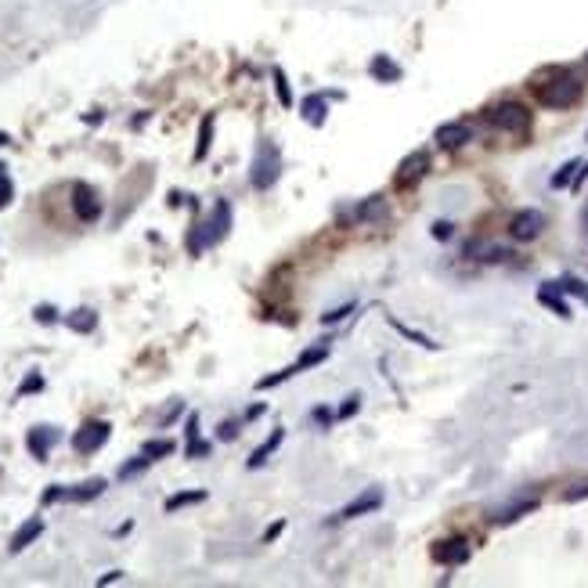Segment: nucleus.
Returning a JSON list of instances; mask_svg holds the SVG:
<instances>
[{"label": "nucleus", "instance_id": "obj_8", "mask_svg": "<svg viewBox=\"0 0 588 588\" xmlns=\"http://www.w3.org/2000/svg\"><path fill=\"white\" fill-rule=\"evenodd\" d=\"M426 170H430V152H423V148L408 152V155L401 159V166H397V185L408 188V185L423 181V177H426Z\"/></svg>", "mask_w": 588, "mask_h": 588}, {"label": "nucleus", "instance_id": "obj_45", "mask_svg": "<svg viewBox=\"0 0 588 588\" xmlns=\"http://www.w3.org/2000/svg\"><path fill=\"white\" fill-rule=\"evenodd\" d=\"M0 145H11V134L8 130H0Z\"/></svg>", "mask_w": 588, "mask_h": 588}, {"label": "nucleus", "instance_id": "obj_6", "mask_svg": "<svg viewBox=\"0 0 588 588\" xmlns=\"http://www.w3.org/2000/svg\"><path fill=\"white\" fill-rule=\"evenodd\" d=\"M542 227H545V213L542 210H520L509 220V234L516 242H535L542 234Z\"/></svg>", "mask_w": 588, "mask_h": 588}, {"label": "nucleus", "instance_id": "obj_34", "mask_svg": "<svg viewBox=\"0 0 588 588\" xmlns=\"http://www.w3.org/2000/svg\"><path fill=\"white\" fill-rule=\"evenodd\" d=\"M346 314H354V304H343L339 311H329V314H321V325H336V321H343Z\"/></svg>", "mask_w": 588, "mask_h": 588}, {"label": "nucleus", "instance_id": "obj_17", "mask_svg": "<svg viewBox=\"0 0 588 588\" xmlns=\"http://www.w3.org/2000/svg\"><path fill=\"white\" fill-rule=\"evenodd\" d=\"M368 73H372V80H376V83H393V80H401V66H397V62H390L386 54H376V58H372Z\"/></svg>", "mask_w": 588, "mask_h": 588}, {"label": "nucleus", "instance_id": "obj_40", "mask_svg": "<svg viewBox=\"0 0 588 588\" xmlns=\"http://www.w3.org/2000/svg\"><path fill=\"white\" fill-rule=\"evenodd\" d=\"M282 531H285V520H274V523L267 527V531H264V542H274Z\"/></svg>", "mask_w": 588, "mask_h": 588}, {"label": "nucleus", "instance_id": "obj_3", "mask_svg": "<svg viewBox=\"0 0 588 588\" xmlns=\"http://www.w3.org/2000/svg\"><path fill=\"white\" fill-rule=\"evenodd\" d=\"M278 173H282V152H278V145L274 141H260L257 152H253V163H249V185L257 192H267V188H274Z\"/></svg>", "mask_w": 588, "mask_h": 588}, {"label": "nucleus", "instance_id": "obj_41", "mask_svg": "<svg viewBox=\"0 0 588 588\" xmlns=\"http://www.w3.org/2000/svg\"><path fill=\"white\" fill-rule=\"evenodd\" d=\"M563 498H567V502H581V498H588V484H581V488H570Z\"/></svg>", "mask_w": 588, "mask_h": 588}, {"label": "nucleus", "instance_id": "obj_15", "mask_svg": "<svg viewBox=\"0 0 588 588\" xmlns=\"http://www.w3.org/2000/svg\"><path fill=\"white\" fill-rule=\"evenodd\" d=\"M300 108H304L300 115H304L311 127H321V123H325V115H329V94H307Z\"/></svg>", "mask_w": 588, "mask_h": 588}, {"label": "nucleus", "instance_id": "obj_28", "mask_svg": "<svg viewBox=\"0 0 588 588\" xmlns=\"http://www.w3.org/2000/svg\"><path fill=\"white\" fill-rule=\"evenodd\" d=\"M271 80H274V94H278V101H282L285 108H292V91H289L285 73H282V69H274V73H271Z\"/></svg>", "mask_w": 588, "mask_h": 588}, {"label": "nucleus", "instance_id": "obj_27", "mask_svg": "<svg viewBox=\"0 0 588 588\" xmlns=\"http://www.w3.org/2000/svg\"><path fill=\"white\" fill-rule=\"evenodd\" d=\"M390 325H393V329H397L401 336H408L411 343H419V346H426V350H437V343H433V339H426L423 332H416V329H408V325H401V321H397L393 314H390Z\"/></svg>", "mask_w": 588, "mask_h": 588}, {"label": "nucleus", "instance_id": "obj_24", "mask_svg": "<svg viewBox=\"0 0 588 588\" xmlns=\"http://www.w3.org/2000/svg\"><path fill=\"white\" fill-rule=\"evenodd\" d=\"M535 509H538V502H535V498H527V502H520V505H509V509L495 512V523H512V520H520V516H527V512H535Z\"/></svg>", "mask_w": 588, "mask_h": 588}, {"label": "nucleus", "instance_id": "obj_43", "mask_svg": "<svg viewBox=\"0 0 588 588\" xmlns=\"http://www.w3.org/2000/svg\"><path fill=\"white\" fill-rule=\"evenodd\" d=\"M185 433H188V440H192V437H199V416H195V411L188 416V426H185Z\"/></svg>", "mask_w": 588, "mask_h": 588}, {"label": "nucleus", "instance_id": "obj_10", "mask_svg": "<svg viewBox=\"0 0 588 588\" xmlns=\"http://www.w3.org/2000/svg\"><path fill=\"white\" fill-rule=\"evenodd\" d=\"M433 141H437L440 148H462L465 141H473V127H469V123H462V120H455V123H444V127H437Z\"/></svg>", "mask_w": 588, "mask_h": 588}, {"label": "nucleus", "instance_id": "obj_18", "mask_svg": "<svg viewBox=\"0 0 588 588\" xmlns=\"http://www.w3.org/2000/svg\"><path fill=\"white\" fill-rule=\"evenodd\" d=\"M105 488H108V484H105L101 477H91V480H83L80 488H66V498H69V502H91V498H98Z\"/></svg>", "mask_w": 588, "mask_h": 588}, {"label": "nucleus", "instance_id": "obj_20", "mask_svg": "<svg viewBox=\"0 0 588 588\" xmlns=\"http://www.w3.org/2000/svg\"><path fill=\"white\" fill-rule=\"evenodd\" d=\"M66 325H69L73 332L87 336V332H94V329H98V314H94L91 307H80V311H73V314L66 318Z\"/></svg>", "mask_w": 588, "mask_h": 588}, {"label": "nucleus", "instance_id": "obj_7", "mask_svg": "<svg viewBox=\"0 0 588 588\" xmlns=\"http://www.w3.org/2000/svg\"><path fill=\"white\" fill-rule=\"evenodd\" d=\"M73 210H76V217L83 224H94L101 217V199H98V192L87 181H76L73 185Z\"/></svg>", "mask_w": 588, "mask_h": 588}, {"label": "nucleus", "instance_id": "obj_11", "mask_svg": "<svg viewBox=\"0 0 588 588\" xmlns=\"http://www.w3.org/2000/svg\"><path fill=\"white\" fill-rule=\"evenodd\" d=\"M379 505H383V491H368V495H358L354 502H346V505L336 512V520H358V516L376 512Z\"/></svg>", "mask_w": 588, "mask_h": 588}, {"label": "nucleus", "instance_id": "obj_2", "mask_svg": "<svg viewBox=\"0 0 588 588\" xmlns=\"http://www.w3.org/2000/svg\"><path fill=\"white\" fill-rule=\"evenodd\" d=\"M227 231H231V206L220 199V202L213 206V213L192 227V234H188V253H192V257L206 253L210 246H217V242L227 239Z\"/></svg>", "mask_w": 588, "mask_h": 588}, {"label": "nucleus", "instance_id": "obj_30", "mask_svg": "<svg viewBox=\"0 0 588 588\" xmlns=\"http://www.w3.org/2000/svg\"><path fill=\"white\" fill-rule=\"evenodd\" d=\"M574 170H581V163H577V159H570L567 166H559V173L552 177V188H563L567 181H574Z\"/></svg>", "mask_w": 588, "mask_h": 588}, {"label": "nucleus", "instance_id": "obj_19", "mask_svg": "<svg viewBox=\"0 0 588 588\" xmlns=\"http://www.w3.org/2000/svg\"><path fill=\"white\" fill-rule=\"evenodd\" d=\"M538 300H542L545 307H552L559 318H570V307L559 300V285H556V282H545V285L538 289Z\"/></svg>", "mask_w": 588, "mask_h": 588}, {"label": "nucleus", "instance_id": "obj_29", "mask_svg": "<svg viewBox=\"0 0 588 588\" xmlns=\"http://www.w3.org/2000/svg\"><path fill=\"white\" fill-rule=\"evenodd\" d=\"M296 372H292V365L289 368H282V372H274V376H264L260 383H257V390H271V386H278V383H285V379H292Z\"/></svg>", "mask_w": 588, "mask_h": 588}, {"label": "nucleus", "instance_id": "obj_37", "mask_svg": "<svg viewBox=\"0 0 588 588\" xmlns=\"http://www.w3.org/2000/svg\"><path fill=\"white\" fill-rule=\"evenodd\" d=\"M451 234H455V224H448V220H437V224H433V239H440V242H448V239H451Z\"/></svg>", "mask_w": 588, "mask_h": 588}, {"label": "nucleus", "instance_id": "obj_36", "mask_svg": "<svg viewBox=\"0 0 588 588\" xmlns=\"http://www.w3.org/2000/svg\"><path fill=\"white\" fill-rule=\"evenodd\" d=\"M62 498H66V488H62V484H51V488L43 491L40 502H43V505H54V502H62Z\"/></svg>", "mask_w": 588, "mask_h": 588}, {"label": "nucleus", "instance_id": "obj_33", "mask_svg": "<svg viewBox=\"0 0 588 588\" xmlns=\"http://www.w3.org/2000/svg\"><path fill=\"white\" fill-rule=\"evenodd\" d=\"M358 408H361V393H350V397L343 401V408L336 411V419H350V416H354Z\"/></svg>", "mask_w": 588, "mask_h": 588}, {"label": "nucleus", "instance_id": "obj_5", "mask_svg": "<svg viewBox=\"0 0 588 588\" xmlns=\"http://www.w3.org/2000/svg\"><path fill=\"white\" fill-rule=\"evenodd\" d=\"M108 433H112V426H108L105 419H91V423H83V426L73 433V451H76V455H94L98 448H105Z\"/></svg>", "mask_w": 588, "mask_h": 588}, {"label": "nucleus", "instance_id": "obj_35", "mask_svg": "<svg viewBox=\"0 0 588 588\" xmlns=\"http://www.w3.org/2000/svg\"><path fill=\"white\" fill-rule=\"evenodd\" d=\"M11 195H15V188H11V177H8V173H0V210H4V206L11 202Z\"/></svg>", "mask_w": 588, "mask_h": 588}, {"label": "nucleus", "instance_id": "obj_9", "mask_svg": "<svg viewBox=\"0 0 588 588\" xmlns=\"http://www.w3.org/2000/svg\"><path fill=\"white\" fill-rule=\"evenodd\" d=\"M58 433L54 426H33L29 430V437H26V444H29V455L33 458H40V462H47V455H51V448L58 444Z\"/></svg>", "mask_w": 588, "mask_h": 588}, {"label": "nucleus", "instance_id": "obj_16", "mask_svg": "<svg viewBox=\"0 0 588 588\" xmlns=\"http://www.w3.org/2000/svg\"><path fill=\"white\" fill-rule=\"evenodd\" d=\"M282 440H285V430H282V426H278V430H271V437H267V440H264V444L249 455V462H246V465H249V469H260V465H264V462H267V458L282 448Z\"/></svg>", "mask_w": 588, "mask_h": 588}, {"label": "nucleus", "instance_id": "obj_42", "mask_svg": "<svg viewBox=\"0 0 588 588\" xmlns=\"http://www.w3.org/2000/svg\"><path fill=\"white\" fill-rule=\"evenodd\" d=\"M314 419H318L321 426H329V423L336 419V411H329V408H318V411H314Z\"/></svg>", "mask_w": 588, "mask_h": 588}, {"label": "nucleus", "instance_id": "obj_32", "mask_svg": "<svg viewBox=\"0 0 588 588\" xmlns=\"http://www.w3.org/2000/svg\"><path fill=\"white\" fill-rule=\"evenodd\" d=\"M210 451H213L210 440H202V437H192V440H188V458H206Z\"/></svg>", "mask_w": 588, "mask_h": 588}, {"label": "nucleus", "instance_id": "obj_38", "mask_svg": "<svg viewBox=\"0 0 588 588\" xmlns=\"http://www.w3.org/2000/svg\"><path fill=\"white\" fill-rule=\"evenodd\" d=\"M33 318H36L40 325H51V321H58V311L43 304V307H36V311H33Z\"/></svg>", "mask_w": 588, "mask_h": 588}, {"label": "nucleus", "instance_id": "obj_39", "mask_svg": "<svg viewBox=\"0 0 588 588\" xmlns=\"http://www.w3.org/2000/svg\"><path fill=\"white\" fill-rule=\"evenodd\" d=\"M220 440H234V437H239V423H234V419H227L224 426H220V433H217Z\"/></svg>", "mask_w": 588, "mask_h": 588}, {"label": "nucleus", "instance_id": "obj_26", "mask_svg": "<svg viewBox=\"0 0 588 588\" xmlns=\"http://www.w3.org/2000/svg\"><path fill=\"white\" fill-rule=\"evenodd\" d=\"M152 462L155 458H166V455H173V440H166V437H159V440H145V448H141Z\"/></svg>", "mask_w": 588, "mask_h": 588}, {"label": "nucleus", "instance_id": "obj_23", "mask_svg": "<svg viewBox=\"0 0 588 588\" xmlns=\"http://www.w3.org/2000/svg\"><path fill=\"white\" fill-rule=\"evenodd\" d=\"M199 502H206V491H181V495H170V498H166V512L173 516V512H181L185 505H199Z\"/></svg>", "mask_w": 588, "mask_h": 588}, {"label": "nucleus", "instance_id": "obj_21", "mask_svg": "<svg viewBox=\"0 0 588 588\" xmlns=\"http://www.w3.org/2000/svg\"><path fill=\"white\" fill-rule=\"evenodd\" d=\"M329 358V343H318V346H311V350H304V354L296 358V365H292V372H307V368H314V365H321Z\"/></svg>", "mask_w": 588, "mask_h": 588}, {"label": "nucleus", "instance_id": "obj_22", "mask_svg": "<svg viewBox=\"0 0 588 588\" xmlns=\"http://www.w3.org/2000/svg\"><path fill=\"white\" fill-rule=\"evenodd\" d=\"M210 145H213V112L202 115V123H199V145H195V163H202L210 155Z\"/></svg>", "mask_w": 588, "mask_h": 588}, {"label": "nucleus", "instance_id": "obj_13", "mask_svg": "<svg viewBox=\"0 0 588 588\" xmlns=\"http://www.w3.org/2000/svg\"><path fill=\"white\" fill-rule=\"evenodd\" d=\"M433 559H437V563H448V567H458V563H465V559H469V545H465V538L437 542V549H433Z\"/></svg>", "mask_w": 588, "mask_h": 588}, {"label": "nucleus", "instance_id": "obj_1", "mask_svg": "<svg viewBox=\"0 0 588 588\" xmlns=\"http://www.w3.org/2000/svg\"><path fill=\"white\" fill-rule=\"evenodd\" d=\"M531 91H535L538 105H545V108H570V105L581 101L584 87L570 69H549L545 76H535Z\"/></svg>", "mask_w": 588, "mask_h": 588}, {"label": "nucleus", "instance_id": "obj_25", "mask_svg": "<svg viewBox=\"0 0 588 588\" xmlns=\"http://www.w3.org/2000/svg\"><path fill=\"white\" fill-rule=\"evenodd\" d=\"M148 465H152V458H148V455L141 451V455H138L134 462H123V465H120V480H134V477H141V473H145Z\"/></svg>", "mask_w": 588, "mask_h": 588}, {"label": "nucleus", "instance_id": "obj_14", "mask_svg": "<svg viewBox=\"0 0 588 588\" xmlns=\"http://www.w3.org/2000/svg\"><path fill=\"white\" fill-rule=\"evenodd\" d=\"M40 535H43V520H40V516H33V520H26V523L19 527V531H15V538H11V545H8V549H11V552H22V549H29Z\"/></svg>", "mask_w": 588, "mask_h": 588}, {"label": "nucleus", "instance_id": "obj_4", "mask_svg": "<svg viewBox=\"0 0 588 588\" xmlns=\"http://www.w3.org/2000/svg\"><path fill=\"white\" fill-rule=\"evenodd\" d=\"M484 115H488V123L495 130H502V134H527V130H531V108L520 105V101H498Z\"/></svg>", "mask_w": 588, "mask_h": 588}, {"label": "nucleus", "instance_id": "obj_44", "mask_svg": "<svg viewBox=\"0 0 588 588\" xmlns=\"http://www.w3.org/2000/svg\"><path fill=\"white\" fill-rule=\"evenodd\" d=\"M115 581H123V570H112V574L98 577V584H115Z\"/></svg>", "mask_w": 588, "mask_h": 588}, {"label": "nucleus", "instance_id": "obj_12", "mask_svg": "<svg viewBox=\"0 0 588 588\" xmlns=\"http://www.w3.org/2000/svg\"><path fill=\"white\" fill-rule=\"evenodd\" d=\"M354 217H358L361 224H383V220L390 217V206H386V199H383V195H368V199H361V202H358Z\"/></svg>", "mask_w": 588, "mask_h": 588}, {"label": "nucleus", "instance_id": "obj_31", "mask_svg": "<svg viewBox=\"0 0 588 588\" xmlns=\"http://www.w3.org/2000/svg\"><path fill=\"white\" fill-rule=\"evenodd\" d=\"M40 390H43V376H40V372H29L26 383L19 386V397H26V393H40Z\"/></svg>", "mask_w": 588, "mask_h": 588}, {"label": "nucleus", "instance_id": "obj_46", "mask_svg": "<svg viewBox=\"0 0 588 588\" xmlns=\"http://www.w3.org/2000/svg\"><path fill=\"white\" fill-rule=\"evenodd\" d=\"M0 173H4V163H0Z\"/></svg>", "mask_w": 588, "mask_h": 588}]
</instances>
